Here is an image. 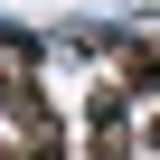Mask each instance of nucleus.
Returning a JSON list of instances; mask_svg holds the SVG:
<instances>
[{
  "label": "nucleus",
  "instance_id": "1",
  "mask_svg": "<svg viewBox=\"0 0 160 160\" xmlns=\"http://www.w3.org/2000/svg\"><path fill=\"white\" fill-rule=\"evenodd\" d=\"M85 122H94V160H122V141H132V94L104 85V94L85 104Z\"/></svg>",
  "mask_w": 160,
  "mask_h": 160
},
{
  "label": "nucleus",
  "instance_id": "2",
  "mask_svg": "<svg viewBox=\"0 0 160 160\" xmlns=\"http://www.w3.org/2000/svg\"><path fill=\"white\" fill-rule=\"evenodd\" d=\"M151 141H160V122H151Z\"/></svg>",
  "mask_w": 160,
  "mask_h": 160
}]
</instances>
